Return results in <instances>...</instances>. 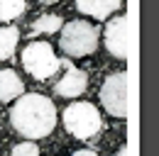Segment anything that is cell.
<instances>
[{"label":"cell","mask_w":159,"mask_h":156,"mask_svg":"<svg viewBox=\"0 0 159 156\" xmlns=\"http://www.w3.org/2000/svg\"><path fill=\"white\" fill-rule=\"evenodd\" d=\"M17 39H20V29L15 24L0 27V61L12 56V51L17 49Z\"/></svg>","instance_id":"30bf717a"},{"label":"cell","mask_w":159,"mask_h":156,"mask_svg":"<svg viewBox=\"0 0 159 156\" xmlns=\"http://www.w3.org/2000/svg\"><path fill=\"white\" fill-rule=\"evenodd\" d=\"M98 27L83 20H74L69 24L61 27V37H59V46L66 56H88L96 51L98 46Z\"/></svg>","instance_id":"7a4b0ae2"},{"label":"cell","mask_w":159,"mask_h":156,"mask_svg":"<svg viewBox=\"0 0 159 156\" xmlns=\"http://www.w3.org/2000/svg\"><path fill=\"white\" fill-rule=\"evenodd\" d=\"M61 66H64V76H61L59 80H57V85H54L57 95H61V98H79L81 93L86 90V85H88L86 71L76 68L69 58H61Z\"/></svg>","instance_id":"8992f818"},{"label":"cell","mask_w":159,"mask_h":156,"mask_svg":"<svg viewBox=\"0 0 159 156\" xmlns=\"http://www.w3.org/2000/svg\"><path fill=\"white\" fill-rule=\"evenodd\" d=\"M74 156H98L96 151H88V149H81V151H76Z\"/></svg>","instance_id":"5bb4252c"},{"label":"cell","mask_w":159,"mask_h":156,"mask_svg":"<svg viewBox=\"0 0 159 156\" xmlns=\"http://www.w3.org/2000/svg\"><path fill=\"white\" fill-rule=\"evenodd\" d=\"M25 5H27V0H0V20L10 22V20L20 17L25 12Z\"/></svg>","instance_id":"7c38bea8"},{"label":"cell","mask_w":159,"mask_h":156,"mask_svg":"<svg viewBox=\"0 0 159 156\" xmlns=\"http://www.w3.org/2000/svg\"><path fill=\"white\" fill-rule=\"evenodd\" d=\"M105 46L115 58L127 56V17L125 15L110 20L105 24Z\"/></svg>","instance_id":"52a82bcc"},{"label":"cell","mask_w":159,"mask_h":156,"mask_svg":"<svg viewBox=\"0 0 159 156\" xmlns=\"http://www.w3.org/2000/svg\"><path fill=\"white\" fill-rule=\"evenodd\" d=\"M10 122L17 134L34 141V139L52 134V129L57 127V107L42 93H27L15 100Z\"/></svg>","instance_id":"6da1fadb"},{"label":"cell","mask_w":159,"mask_h":156,"mask_svg":"<svg viewBox=\"0 0 159 156\" xmlns=\"http://www.w3.org/2000/svg\"><path fill=\"white\" fill-rule=\"evenodd\" d=\"M122 0H76V7L83 15H91L96 20H105L110 12H115Z\"/></svg>","instance_id":"9c48e42d"},{"label":"cell","mask_w":159,"mask_h":156,"mask_svg":"<svg viewBox=\"0 0 159 156\" xmlns=\"http://www.w3.org/2000/svg\"><path fill=\"white\" fill-rule=\"evenodd\" d=\"M118 156H127V146H122V149L118 151Z\"/></svg>","instance_id":"2e32d148"},{"label":"cell","mask_w":159,"mask_h":156,"mask_svg":"<svg viewBox=\"0 0 159 156\" xmlns=\"http://www.w3.org/2000/svg\"><path fill=\"white\" fill-rule=\"evenodd\" d=\"M22 66L32 78L47 80L61 68V58H57L54 49L47 41H30L22 51Z\"/></svg>","instance_id":"277c9868"},{"label":"cell","mask_w":159,"mask_h":156,"mask_svg":"<svg viewBox=\"0 0 159 156\" xmlns=\"http://www.w3.org/2000/svg\"><path fill=\"white\" fill-rule=\"evenodd\" d=\"M10 156H39V146L34 144V141H22V144H17V146H12V151H10Z\"/></svg>","instance_id":"4fadbf2b"},{"label":"cell","mask_w":159,"mask_h":156,"mask_svg":"<svg viewBox=\"0 0 159 156\" xmlns=\"http://www.w3.org/2000/svg\"><path fill=\"white\" fill-rule=\"evenodd\" d=\"M64 127H66V132L74 136H79V139H91V136H96L100 132V127H103V122H100V112L91 105V102H71L66 110H64Z\"/></svg>","instance_id":"3957f363"},{"label":"cell","mask_w":159,"mask_h":156,"mask_svg":"<svg viewBox=\"0 0 159 156\" xmlns=\"http://www.w3.org/2000/svg\"><path fill=\"white\" fill-rule=\"evenodd\" d=\"M100 102L113 117L125 119L127 117V73L118 71L105 78L100 88Z\"/></svg>","instance_id":"5b68a950"},{"label":"cell","mask_w":159,"mask_h":156,"mask_svg":"<svg viewBox=\"0 0 159 156\" xmlns=\"http://www.w3.org/2000/svg\"><path fill=\"white\" fill-rule=\"evenodd\" d=\"M42 5H54V2H59V0H39Z\"/></svg>","instance_id":"9a60e30c"},{"label":"cell","mask_w":159,"mask_h":156,"mask_svg":"<svg viewBox=\"0 0 159 156\" xmlns=\"http://www.w3.org/2000/svg\"><path fill=\"white\" fill-rule=\"evenodd\" d=\"M22 93H25L22 78L17 76L12 68H2V71H0V102L17 100Z\"/></svg>","instance_id":"ba28073f"},{"label":"cell","mask_w":159,"mask_h":156,"mask_svg":"<svg viewBox=\"0 0 159 156\" xmlns=\"http://www.w3.org/2000/svg\"><path fill=\"white\" fill-rule=\"evenodd\" d=\"M61 27H64V22H61L59 15H42V17L34 20L32 32L34 34H52V32H57Z\"/></svg>","instance_id":"8fae6325"}]
</instances>
